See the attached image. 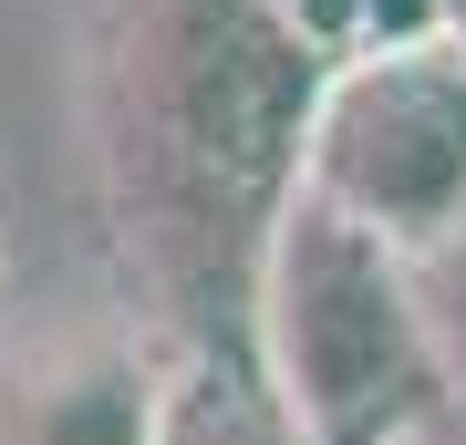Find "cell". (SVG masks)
Segmentation results:
<instances>
[{"instance_id": "7", "label": "cell", "mask_w": 466, "mask_h": 445, "mask_svg": "<svg viewBox=\"0 0 466 445\" xmlns=\"http://www.w3.org/2000/svg\"><path fill=\"white\" fill-rule=\"evenodd\" d=\"M394 445H466V394H446L435 414H415V425H404Z\"/></svg>"}, {"instance_id": "4", "label": "cell", "mask_w": 466, "mask_h": 445, "mask_svg": "<svg viewBox=\"0 0 466 445\" xmlns=\"http://www.w3.org/2000/svg\"><path fill=\"white\" fill-rule=\"evenodd\" d=\"M0 445H167L146 331H52L0 363Z\"/></svg>"}, {"instance_id": "3", "label": "cell", "mask_w": 466, "mask_h": 445, "mask_svg": "<svg viewBox=\"0 0 466 445\" xmlns=\"http://www.w3.org/2000/svg\"><path fill=\"white\" fill-rule=\"evenodd\" d=\"M300 197L342 207L404 259L446 248L466 228V52L404 42L332 63L311 104V146H300Z\"/></svg>"}, {"instance_id": "1", "label": "cell", "mask_w": 466, "mask_h": 445, "mask_svg": "<svg viewBox=\"0 0 466 445\" xmlns=\"http://www.w3.org/2000/svg\"><path fill=\"white\" fill-rule=\"evenodd\" d=\"M321 52L280 0H94V197L146 342L249 331L269 228L300 197Z\"/></svg>"}, {"instance_id": "2", "label": "cell", "mask_w": 466, "mask_h": 445, "mask_svg": "<svg viewBox=\"0 0 466 445\" xmlns=\"http://www.w3.org/2000/svg\"><path fill=\"white\" fill-rule=\"evenodd\" d=\"M249 331L311 445H394L415 414L446 404L415 259L321 197H290V217L269 228Z\"/></svg>"}, {"instance_id": "8", "label": "cell", "mask_w": 466, "mask_h": 445, "mask_svg": "<svg viewBox=\"0 0 466 445\" xmlns=\"http://www.w3.org/2000/svg\"><path fill=\"white\" fill-rule=\"evenodd\" d=\"M446 42H456V52H466V0H446Z\"/></svg>"}, {"instance_id": "6", "label": "cell", "mask_w": 466, "mask_h": 445, "mask_svg": "<svg viewBox=\"0 0 466 445\" xmlns=\"http://www.w3.org/2000/svg\"><path fill=\"white\" fill-rule=\"evenodd\" d=\"M415 300H425V331H435V363H446V394H466V228L415 259Z\"/></svg>"}, {"instance_id": "5", "label": "cell", "mask_w": 466, "mask_h": 445, "mask_svg": "<svg viewBox=\"0 0 466 445\" xmlns=\"http://www.w3.org/2000/svg\"><path fill=\"white\" fill-rule=\"evenodd\" d=\"M156 373H167V445H311L280 373L259 363V331L156 342Z\"/></svg>"}]
</instances>
